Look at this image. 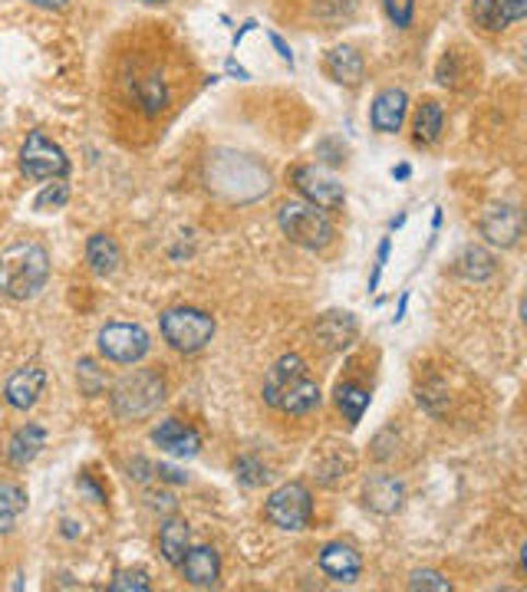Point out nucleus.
Instances as JSON below:
<instances>
[{
  "mask_svg": "<svg viewBox=\"0 0 527 592\" xmlns=\"http://www.w3.org/2000/svg\"><path fill=\"white\" fill-rule=\"evenodd\" d=\"M205 178L215 194H221L225 202H238V205L257 202L261 194L271 191V171L257 158L228 152V148L208 155Z\"/></svg>",
  "mask_w": 527,
  "mask_h": 592,
  "instance_id": "nucleus-1",
  "label": "nucleus"
},
{
  "mask_svg": "<svg viewBox=\"0 0 527 592\" xmlns=\"http://www.w3.org/2000/svg\"><path fill=\"white\" fill-rule=\"evenodd\" d=\"M264 402L284 415H307L320 406V385L297 352L280 355L274 369L267 372Z\"/></svg>",
  "mask_w": 527,
  "mask_h": 592,
  "instance_id": "nucleus-2",
  "label": "nucleus"
},
{
  "mask_svg": "<svg viewBox=\"0 0 527 592\" xmlns=\"http://www.w3.org/2000/svg\"><path fill=\"white\" fill-rule=\"evenodd\" d=\"M50 280V254L37 241H17L0 254V293L8 300H31Z\"/></svg>",
  "mask_w": 527,
  "mask_h": 592,
  "instance_id": "nucleus-3",
  "label": "nucleus"
},
{
  "mask_svg": "<svg viewBox=\"0 0 527 592\" xmlns=\"http://www.w3.org/2000/svg\"><path fill=\"white\" fill-rule=\"evenodd\" d=\"M161 402H165V378L152 369H135V372L122 375L109 399L112 415L122 422H142V419L155 415Z\"/></svg>",
  "mask_w": 527,
  "mask_h": 592,
  "instance_id": "nucleus-4",
  "label": "nucleus"
},
{
  "mask_svg": "<svg viewBox=\"0 0 527 592\" xmlns=\"http://www.w3.org/2000/svg\"><path fill=\"white\" fill-rule=\"evenodd\" d=\"M277 225L284 231V238L297 247H307V251H323L333 244L336 231L326 218V212L307 205V202H287L280 205L277 212Z\"/></svg>",
  "mask_w": 527,
  "mask_h": 592,
  "instance_id": "nucleus-5",
  "label": "nucleus"
},
{
  "mask_svg": "<svg viewBox=\"0 0 527 592\" xmlns=\"http://www.w3.org/2000/svg\"><path fill=\"white\" fill-rule=\"evenodd\" d=\"M161 336L171 349L179 352H199L215 336V319L199 306H171L161 316Z\"/></svg>",
  "mask_w": 527,
  "mask_h": 592,
  "instance_id": "nucleus-6",
  "label": "nucleus"
},
{
  "mask_svg": "<svg viewBox=\"0 0 527 592\" xmlns=\"http://www.w3.org/2000/svg\"><path fill=\"white\" fill-rule=\"evenodd\" d=\"M264 517L267 523H274L277 530H303L313 520V497L300 481L280 484L267 504H264Z\"/></svg>",
  "mask_w": 527,
  "mask_h": 592,
  "instance_id": "nucleus-7",
  "label": "nucleus"
},
{
  "mask_svg": "<svg viewBox=\"0 0 527 592\" xmlns=\"http://www.w3.org/2000/svg\"><path fill=\"white\" fill-rule=\"evenodd\" d=\"M290 184L300 191L307 205H313L320 212H339L346 205V188L339 184L336 174H330L320 165H297L290 171Z\"/></svg>",
  "mask_w": 527,
  "mask_h": 592,
  "instance_id": "nucleus-8",
  "label": "nucleus"
},
{
  "mask_svg": "<svg viewBox=\"0 0 527 592\" xmlns=\"http://www.w3.org/2000/svg\"><path fill=\"white\" fill-rule=\"evenodd\" d=\"M21 171L31 181H53V178H63L70 171V158L50 135L31 132L24 148H21Z\"/></svg>",
  "mask_w": 527,
  "mask_h": 592,
  "instance_id": "nucleus-9",
  "label": "nucleus"
},
{
  "mask_svg": "<svg viewBox=\"0 0 527 592\" xmlns=\"http://www.w3.org/2000/svg\"><path fill=\"white\" fill-rule=\"evenodd\" d=\"M99 352L116 365H135L148 352V333L139 323H106L99 329Z\"/></svg>",
  "mask_w": 527,
  "mask_h": 592,
  "instance_id": "nucleus-10",
  "label": "nucleus"
},
{
  "mask_svg": "<svg viewBox=\"0 0 527 592\" xmlns=\"http://www.w3.org/2000/svg\"><path fill=\"white\" fill-rule=\"evenodd\" d=\"M481 238L501 251L514 247L524 238V215L514 205H491L481 215Z\"/></svg>",
  "mask_w": 527,
  "mask_h": 592,
  "instance_id": "nucleus-11",
  "label": "nucleus"
},
{
  "mask_svg": "<svg viewBox=\"0 0 527 592\" xmlns=\"http://www.w3.org/2000/svg\"><path fill=\"white\" fill-rule=\"evenodd\" d=\"M152 442H155L165 455H171V458H195V455L202 451V435H199L189 422H182V419H165V422H158V425L152 428Z\"/></svg>",
  "mask_w": 527,
  "mask_h": 592,
  "instance_id": "nucleus-12",
  "label": "nucleus"
},
{
  "mask_svg": "<svg viewBox=\"0 0 527 592\" xmlns=\"http://www.w3.org/2000/svg\"><path fill=\"white\" fill-rule=\"evenodd\" d=\"M44 385H47V372H44L40 365H24V369H17V372L8 378L4 399H8L11 409L27 412V409L37 406V399L44 395Z\"/></svg>",
  "mask_w": 527,
  "mask_h": 592,
  "instance_id": "nucleus-13",
  "label": "nucleus"
},
{
  "mask_svg": "<svg viewBox=\"0 0 527 592\" xmlns=\"http://www.w3.org/2000/svg\"><path fill=\"white\" fill-rule=\"evenodd\" d=\"M406 112H409V96L406 89L399 86H390L383 89L376 99H373V109H370V122L380 135H396L406 122Z\"/></svg>",
  "mask_w": 527,
  "mask_h": 592,
  "instance_id": "nucleus-14",
  "label": "nucleus"
},
{
  "mask_svg": "<svg viewBox=\"0 0 527 592\" xmlns=\"http://www.w3.org/2000/svg\"><path fill=\"white\" fill-rule=\"evenodd\" d=\"M363 500L373 514L380 517H393L403 510L406 504V484L396 474H373L363 487Z\"/></svg>",
  "mask_w": 527,
  "mask_h": 592,
  "instance_id": "nucleus-15",
  "label": "nucleus"
},
{
  "mask_svg": "<svg viewBox=\"0 0 527 592\" xmlns=\"http://www.w3.org/2000/svg\"><path fill=\"white\" fill-rule=\"evenodd\" d=\"M320 569L333 582H357L363 572V556L357 553V546H349V543H326L320 549Z\"/></svg>",
  "mask_w": 527,
  "mask_h": 592,
  "instance_id": "nucleus-16",
  "label": "nucleus"
},
{
  "mask_svg": "<svg viewBox=\"0 0 527 592\" xmlns=\"http://www.w3.org/2000/svg\"><path fill=\"white\" fill-rule=\"evenodd\" d=\"M323 70L333 83L339 86H360L363 76H367V60L357 47H333L323 60Z\"/></svg>",
  "mask_w": 527,
  "mask_h": 592,
  "instance_id": "nucleus-17",
  "label": "nucleus"
},
{
  "mask_svg": "<svg viewBox=\"0 0 527 592\" xmlns=\"http://www.w3.org/2000/svg\"><path fill=\"white\" fill-rule=\"evenodd\" d=\"M179 566H182L185 579L199 589H212L221 579V556L215 546H189V553L182 556Z\"/></svg>",
  "mask_w": 527,
  "mask_h": 592,
  "instance_id": "nucleus-18",
  "label": "nucleus"
},
{
  "mask_svg": "<svg viewBox=\"0 0 527 592\" xmlns=\"http://www.w3.org/2000/svg\"><path fill=\"white\" fill-rule=\"evenodd\" d=\"M44 448H47V428L37 422H27L8 442V461H11V468H27Z\"/></svg>",
  "mask_w": 527,
  "mask_h": 592,
  "instance_id": "nucleus-19",
  "label": "nucleus"
},
{
  "mask_svg": "<svg viewBox=\"0 0 527 592\" xmlns=\"http://www.w3.org/2000/svg\"><path fill=\"white\" fill-rule=\"evenodd\" d=\"M313 333H316V339H320L326 349H346L349 342L357 339L360 326H357L354 313H326V316L316 319Z\"/></svg>",
  "mask_w": 527,
  "mask_h": 592,
  "instance_id": "nucleus-20",
  "label": "nucleus"
},
{
  "mask_svg": "<svg viewBox=\"0 0 527 592\" xmlns=\"http://www.w3.org/2000/svg\"><path fill=\"white\" fill-rule=\"evenodd\" d=\"M349 474H354V455L346 451V445H333L323 451V458L313 461V478L323 487H339Z\"/></svg>",
  "mask_w": 527,
  "mask_h": 592,
  "instance_id": "nucleus-21",
  "label": "nucleus"
},
{
  "mask_svg": "<svg viewBox=\"0 0 527 592\" xmlns=\"http://www.w3.org/2000/svg\"><path fill=\"white\" fill-rule=\"evenodd\" d=\"M86 264H89L93 274L112 277V274L119 270V264H122V251H119L116 238H112V234H103V231L93 234V238L86 241Z\"/></svg>",
  "mask_w": 527,
  "mask_h": 592,
  "instance_id": "nucleus-22",
  "label": "nucleus"
},
{
  "mask_svg": "<svg viewBox=\"0 0 527 592\" xmlns=\"http://www.w3.org/2000/svg\"><path fill=\"white\" fill-rule=\"evenodd\" d=\"M189 546H192V530H189V523H185V520H165V527L158 530V549H161V556H165L171 566H179L182 556L189 553Z\"/></svg>",
  "mask_w": 527,
  "mask_h": 592,
  "instance_id": "nucleus-23",
  "label": "nucleus"
},
{
  "mask_svg": "<svg viewBox=\"0 0 527 592\" xmlns=\"http://www.w3.org/2000/svg\"><path fill=\"white\" fill-rule=\"evenodd\" d=\"M442 125H445V112L435 99H426L419 109H416V119H412V132H416V142L419 145H435L439 135H442Z\"/></svg>",
  "mask_w": 527,
  "mask_h": 592,
  "instance_id": "nucleus-24",
  "label": "nucleus"
},
{
  "mask_svg": "<svg viewBox=\"0 0 527 592\" xmlns=\"http://www.w3.org/2000/svg\"><path fill=\"white\" fill-rule=\"evenodd\" d=\"M336 406L349 425H360L370 409V391L357 382H343V385H336Z\"/></svg>",
  "mask_w": 527,
  "mask_h": 592,
  "instance_id": "nucleus-25",
  "label": "nucleus"
},
{
  "mask_svg": "<svg viewBox=\"0 0 527 592\" xmlns=\"http://www.w3.org/2000/svg\"><path fill=\"white\" fill-rule=\"evenodd\" d=\"M471 21L488 34H501L514 24L504 0H471Z\"/></svg>",
  "mask_w": 527,
  "mask_h": 592,
  "instance_id": "nucleus-26",
  "label": "nucleus"
},
{
  "mask_svg": "<svg viewBox=\"0 0 527 592\" xmlns=\"http://www.w3.org/2000/svg\"><path fill=\"white\" fill-rule=\"evenodd\" d=\"M494 270H498V264L484 247H465L462 257H458V274L468 283H484V280L494 277Z\"/></svg>",
  "mask_w": 527,
  "mask_h": 592,
  "instance_id": "nucleus-27",
  "label": "nucleus"
},
{
  "mask_svg": "<svg viewBox=\"0 0 527 592\" xmlns=\"http://www.w3.org/2000/svg\"><path fill=\"white\" fill-rule=\"evenodd\" d=\"M27 510V491L21 484H0V533H11Z\"/></svg>",
  "mask_w": 527,
  "mask_h": 592,
  "instance_id": "nucleus-28",
  "label": "nucleus"
},
{
  "mask_svg": "<svg viewBox=\"0 0 527 592\" xmlns=\"http://www.w3.org/2000/svg\"><path fill=\"white\" fill-rule=\"evenodd\" d=\"M135 96H139V106L145 109V116H158L168 106V86L158 73H148L145 80H139Z\"/></svg>",
  "mask_w": 527,
  "mask_h": 592,
  "instance_id": "nucleus-29",
  "label": "nucleus"
},
{
  "mask_svg": "<svg viewBox=\"0 0 527 592\" xmlns=\"http://www.w3.org/2000/svg\"><path fill=\"white\" fill-rule=\"evenodd\" d=\"M67 202H70V188H67L60 178H53V184H47V188L37 194L34 212H40V215H50V212H60Z\"/></svg>",
  "mask_w": 527,
  "mask_h": 592,
  "instance_id": "nucleus-30",
  "label": "nucleus"
},
{
  "mask_svg": "<svg viewBox=\"0 0 527 592\" xmlns=\"http://www.w3.org/2000/svg\"><path fill=\"white\" fill-rule=\"evenodd\" d=\"M235 478H238V484H244V487H261V484H267V468L257 461V458H251V455H244V458H238L235 461Z\"/></svg>",
  "mask_w": 527,
  "mask_h": 592,
  "instance_id": "nucleus-31",
  "label": "nucleus"
},
{
  "mask_svg": "<svg viewBox=\"0 0 527 592\" xmlns=\"http://www.w3.org/2000/svg\"><path fill=\"white\" fill-rule=\"evenodd\" d=\"M112 592H148L152 582H148V572L145 569H119L109 582Z\"/></svg>",
  "mask_w": 527,
  "mask_h": 592,
  "instance_id": "nucleus-32",
  "label": "nucleus"
},
{
  "mask_svg": "<svg viewBox=\"0 0 527 592\" xmlns=\"http://www.w3.org/2000/svg\"><path fill=\"white\" fill-rule=\"evenodd\" d=\"M386 8V17L399 27V31H409L412 21H416V0H383Z\"/></svg>",
  "mask_w": 527,
  "mask_h": 592,
  "instance_id": "nucleus-33",
  "label": "nucleus"
},
{
  "mask_svg": "<svg viewBox=\"0 0 527 592\" xmlns=\"http://www.w3.org/2000/svg\"><path fill=\"white\" fill-rule=\"evenodd\" d=\"M76 378H80V388H83L86 395H99L103 385H106V375L96 369L93 359H83V362L76 365Z\"/></svg>",
  "mask_w": 527,
  "mask_h": 592,
  "instance_id": "nucleus-34",
  "label": "nucleus"
},
{
  "mask_svg": "<svg viewBox=\"0 0 527 592\" xmlns=\"http://www.w3.org/2000/svg\"><path fill=\"white\" fill-rule=\"evenodd\" d=\"M409 589H432V592H452V582L439 569H416L409 576Z\"/></svg>",
  "mask_w": 527,
  "mask_h": 592,
  "instance_id": "nucleus-35",
  "label": "nucleus"
},
{
  "mask_svg": "<svg viewBox=\"0 0 527 592\" xmlns=\"http://www.w3.org/2000/svg\"><path fill=\"white\" fill-rule=\"evenodd\" d=\"M435 80H439L442 86H458V67H455V53H452V50L439 60Z\"/></svg>",
  "mask_w": 527,
  "mask_h": 592,
  "instance_id": "nucleus-36",
  "label": "nucleus"
},
{
  "mask_svg": "<svg viewBox=\"0 0 527 592\" xmlns=\"http://www.w3.org/2000/svg\"><path fill=\"white\" fill-rule=\"evenodd\" d=\"M316 158H323V161H330V165H343V161H346V148L336 152V142H333V138H323V142L316 145Z\"/></svg>",
  "mask_w": 527,
  "mask_h": 592,
  "instance_id": "nucleus-37",
  "label": "nucleus"
},
{
  "mask_svg": "<svg viewBox=\"0 0 527 592\" xmlns=\"http://www.w3.org/2000/svg\"><path fill=\"white\" fill-rule=\"evenodd\" d=\"M390 247H393V244H390V238H386V241L380 244V257H376V270H373V277H370V293H373V290L380 287V277H383V267H386V261H390Z\"/></svg>",
  "mask_w": 527,
  "mask_h": 592,
  "instance_id": "nucleus-38",
  "label": "nucleus"
},
{
  "mask_svg": "<svg viewBox=\"0 0 527 592\" xmlns=\"http://www.w3.org/2000/svg\"><path fill=\"white\" fill-rule=\"evenodd\" d=\"M155 474H158V481H171V484H185L189 481V474H182L179 468H168V464H158Z\"/></svg>",
  "mask_w": 527,
  "mask_h": 592,
  "instance_id": "nucleus-39",
  "label": "nucleus"
},
{
  "mask_svg": "<svg viewBox=\"0 0 527 592\" xmlns=\"http://www.w3.org/2000/svg\"><path fill=\"white\" fill-rule=\"evenodd\" d=\"M271 37V44H274V50H277V57L284 60V63H290L294 67V50L287 47V40L280 37V34H267Z\"/></svg>",
  "mask_w": 527,
  "mask_h": 592,
  "instance_id": "nucleus-40",
  "label": "nucleus"
},
{
  "mask_svg": "<svg viewBox=\"0 0 527 592\" xmlns=\"http://www.w3.org/2000/svg\"><path fill=\"white\" fill-rule=\"evenodd\" d=\"M76 484H80V491H86L96 504H103V500H106V494L93 484V478H89V474H80V481H76Z\"/></svg>",
  "mask_w": 527,
  "mask_h": 592,
  "instance_id": "nucleus-41",
  "label": "nucleus"
},
{
  "mask_svg": "<svg viewBox=\"0 0 527 592\" xmlns=\"http://www.w3.org/2000/svg\"><path fill=\"white\" fill-rule=\"evenodd\" d=\"M27 4L44 8V11H63V8H70V0H27Z\"/></svg>",
  "mask_w": 527,
  "mask_h": 592,
  "instance_id": "nucleus-42",
  "label": "nucleus"
},
{
  "mask_svg": "<svg viewBox=\"0 0 527 592\" xmlns=\"http://www.w3.org/2000/svg\"><path fill=\"white\" fill-rule=\"evenodd\" d=\"M225 70H228L231 76H238V80H251V73H248L244 67H238L235 60H228V63H225Z\"/></svg>",
  "mask_w": 527,
  "mask_h": 592,
  "instance_id": "nucleus-43",
  "label": "nucleus"
},
{
  "mask_svg": "<svg viewBox=\"0 0 527 592\" xmlns=\"http://www.w3.org/2000/svg\"><path fill=\"white\" fill-rule=\"evenodd\" d=\"M412 174V168L409 165H399V168H393V178H399V181H406Z\"/></svg>",
  "mask_w": 527,
  "mask_h": 592,
  "instance_id": "nucleus-44",
  "label": "nucleus"
},
{
  "mask_svg": "<svg viewBox=\"0 0 527 592\" xmlns=\"http://www.w3.org/2000/svg\"><path fill=\"white\" fill-rule=\"evenodd\" d=\"M80 530H76V523L73 520H63V536H76Z\"/></svg>",
  "mask_w": 527,
  "mask_h": 592,
  "instance_id": "nucleus-45",
  "label": "nucleus"
},
{
  "mask_svg": "<svg viewBox=\"0 0 527 592\" xmlns=\"http://www.w3.org/2000/svg\"><path fill=\"white\" fill-rule=\"evenodd\" d=\"M145 4H168V0H145Z\"/></svg>",
  "mask_w": 527,
  "mask_h": 592,
  "instance_id": "nucleus-46",
  "label": "nucleus"
}]
</instances>
